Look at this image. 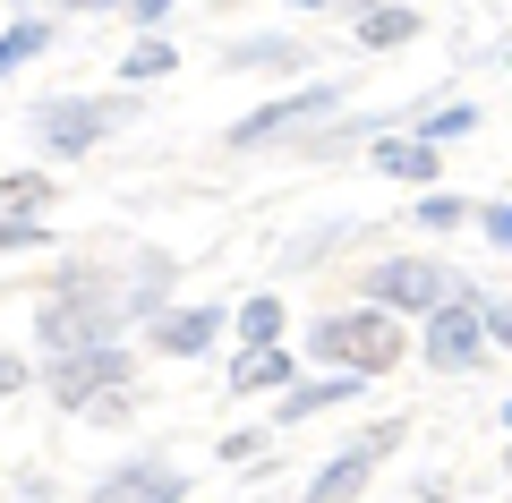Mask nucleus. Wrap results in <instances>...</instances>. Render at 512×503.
Masks as SVG:
<instances>
[{
    "mask_svg": "<svg viewBox=\"0 0 512 503\" xmlns=\"http://www.w3.org/2000/svg\"><path fill=\"white\" fill-rule=\"evenodd\" d=\"M188 486L171 478V469H128V478H111L103 486V503H180Z\"/></svg>",
    "mask_w": 512,
    "mask_h": 503,
    "instance_id": "423d86ee",
    "label": "nucleus"
},
{
    "mask_svg": "<svg viewBox=\"0 0 512 503\" xmlns=\"http://www.w3.org/2000/svg\"><path fill=\"white\" fill-rule=\"evenodd\" d=\"M120 376H128V359H120V350H60L52 393L77 410V401H111V384H120Z\"/></svg>",
    "mask_w": 512,
    "mask_h": 503,
    "instance_id": "f03ea898",
    "label": "nucleus"
},
{
    "mask_svg": "<svg viewBox=\"0 0 512 503\" xmlns=\"http://www.w3.org/2000/svg\"><path fill=\"white\" fill-rule=\"evenodd\" d=\"M376 299H384V307H453L436 265H384V273H376Z\"/></svg>",
    "mask_w": 512,
    "mask_h": 503,
    "instance_id": "39448f33",
    "label": "nucleus"
},
{
    "mask_svg": "<svg viewBox=\"0 0 512 503\" xmlns=\"http://www.w3.org/2000/svg\"><path fill=\"white\" fill-rule=\"evenodd\" d=\"M18 384H26V367H18V359H0V393H18Z\"/></svg>",
    "mask_w": 512,
    "mask_h": 503,
    "instance_id": "f3484780",
    "label": "nucleus"
},
{
    "mask_svg": "<svg viewBox=\"0 0 512 503\" xmlns=\"http://www.w3.org/2000/svg\"><path fill=\"white\" fill-rule=\"evenodd\" d=\"M316 111H333V94H299V103H274V111H256V120L239 128V145H265L274 128H291V120H316Z\"/></svg>",
    "mask_w": 512,
    "mask_h": 503,
    "instance_id": "6e6552de",
    "label": "nucleus"
},
{
    "mask_svg": "<svg viewBox=\"0 0 512 503\" xmlns=\"http://www.w3.org/2000/svg\"><path fill=\"white\" fill-rule=\"evenodd\" d=\"M478 333H487V316H478L470 299L436 307V324H427V359H436V367H470L478 359Z\"/></svg>",
    "mask_w": 512,
    "mask_h": 503,
    "instance_id": "7ed1b4c3",
    "label": "nucleus"
},
{
    "mask_svg": "<svg viewBox=\"0 0 512 503\" xmlns=\"http://www.w3.org/2000/svg\"><path fill=\"white\" fill-rule=\"evenodd\" d=\"M214 307H180V316H163V324H154V350H205V342H214Z\"/></svg>",
    "mask_w": 512,
    "mask_h": 503,
    "instance_id": "0eeeda50",
    "label": "nucleus"
},
{
    "mask_svg": "<svg viewBox=\"0 0 512 503\" xmlns=\"http://www.w3.org/2000/svg\"><path fill=\"white\" fill-rule=\"evenodd\" d=\"M282 367H291L282 350H248V359L231 367V384H239V393H265V384H282Z\"/></svg>",
    "mask_w": 512,
    "mask_h": 503,
    "instance_id": "9d476101",
    "label": "nucleus"
},
{
    "mask_svg": "<svg viewBox=\"0 0 512 503\" xmlns=\"http://www.w3.org/2000/svg\"><path fill=\"white\" fill-rule=\"evenodd\" d=\"M43 43H52L43 26H18V35H0V69H18V60H35Z\"/></svg>",
    "mask_w": 512,
    "mask_h": 503,
    "instance_id": "2eb2a0df",
    "label": "nucleus"
},
{
    "mask_svg": "<svg viewBox=\"0 0 512 503\" xmlns=\"http://www.w3.org/2000/svg\"><path fill=\"white\" fill-rule=\"evenodd\" d=\"M384 171H402V180H427V171H436V145H427V137H410V145H384Z\"/></svg>",
    "mask_w": 512,
    "mask_h": 503,
    "instance_id": "9b49d317",
    "label": "nucleus"
},
{
    "mask_svg": "<svg viewBox=\"0 0 512 503\" xmlns=\"http://www.w3.org/2000/svg\"><path fill=\"white\" fill-rule=\"evenodd\" d=\"M111 120H120V103H43V137L69 145V154H77L86 137H103Z\"/></svg>",
    "mask_w": 512,
    "mask_h": 503,
    "instance_id": "20e7f679",
    "label": "nucleus"
},
{
    "mask_svg": "<svg viewBox=\"0 0 512 503\" xmlns=\"http://www.w3.org/2000/svg\"><path fill=\"white\" fill-rule=\"evenodd\" d=\"M26 239H35V231H26V222H9V231H0V248H26Z\"/></svg>",
    "mask_w": 512,
    "mask_h": 503,
    "instance_id": "a211bd4d",
    "label": "nucleus"
},
{
    "mask_svg": "<svg viewBox=\"0 0 512 503\" xmlns=\"http://www.w3.org/2000/svg\"><path fill=\"white\" fill-rule=\"evenodd\" d=\"M35 205H52V180H35V171L0 180V214H35Z\"/></svg>",
    "mask_w": 512,
    "mask_h": 503,
    "instance_id": "f8f14e48",
    "label": "nucleus"
},
{
    "mask_svg": "<svg viewBox=\"0 0 512 503\" xmlns=\"http://www.w3.org/2000/svg\"><path fill=\"white\" fill-rule=\"evenodd\" d=\"M316 350L342 359V376H384V367L402 359V333L384 316H333V324H316Z\"/></svg>",
    "mask_w": 512,
    "mask_h": 503,
    "instance_id": "f257e3e1",
    "label": "nucleus"
},
{
    "mask_svg": "<svg viewBox=\"0 0 512 503\" xmlns=\"http://www.w3.org/2000/svg\"><path fill=\"white\" fill-rule=\"evenodd\" d=\"M487 324H495V333H504V342H512V307H495V316H487Z\"/></svg>",
    "mask_w": 512,
    "mask_h": 503,
    "instance_id": "6ab92c4d",
    "label": "nucleus"
},
{
    "mask_svg": "<svg viewBox=\"0 0 512 503\" xmlns=\"http://www.w3.org/2000/svg\"><path fill=\"white\" fill-rule=\"evenodd\" d=\"M239 333H248L256 350H274V333H282V307H274V299H248V307H239Z\"/></svg>",
    "mask_w": 512,
    "mask_h": 503,
    "instance_id": "ddd939ff",
    "label": "nucleus"
},
{
    "mask_svg": "<svg viewBox=\"0 0 512 503\" xmlns=\"http://www.w3.org/2000/svg\"><path fill=\"white\" fill-rule=\"evenodd\" d=\"M487 231H495V239L512 248V205H495V214H487Z\"/></svg>",
    "mask_w": 512,
    "mask_h": 503,
    "instance_id": "dca6fc26",
    "label": "nucleus"
},
{
    "mask_svg": "<svg viewBox=\"0 0 512 503\" xmlns=\"http://www.w3.org/2000/svg\"><path fill=\"white\" fill-rule=\"evenodd\" d=\"M359 35L367 43H402V35H419V18L410 9H376V18H359Z\"/></svg>",
    "mask_w": 512,
    "mask_h": 503,
    "instance_id": "4468645a",
    "label": "nucleus"
},
{
    "mask_svg": "<svg viewBox=\"0 0 512 503\" xmlns=\"http://www.w3.org/2000/svg\"><path fill=\"white\" fill-rule=\"evenodd\" d=\"M359 486H367V452H350V461H333L325 478H316V495H308V503H350Z\"/></svg>",
    "mask_w": 512,
    "mask_h": 503,
    "instance_id": "1a4fd4ad",
    "label": "nucleus"
}]
</instances>
